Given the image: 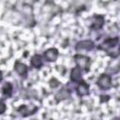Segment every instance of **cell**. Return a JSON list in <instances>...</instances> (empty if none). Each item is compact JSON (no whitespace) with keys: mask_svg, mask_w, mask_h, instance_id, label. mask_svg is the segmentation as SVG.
<instances>
[{"mask_svg":"<svg viewBox=\"0 0 120 120\" xmlns=\"http://www.w3.org/2000/svg\"><path fill=\"white\" fill-rule=\"evenodd\" d=\"M120 38L118 37H115V38H107L106 40L103 41L102 44H100V47L99 49H102L104 51H109L110 49L112 48H114L118 42H119Z\"/></svg>","mask_w":120,"mask_h":120,"instance_id":"obj_3","label":"cell"},{"mask_svg":"<svg viewBox=\"0 0 120 120\" xmlns=\"http://www.w3.org/2000/svg\"><path fill=\"white\" fill-rule=\"evenodd\" d=\"M97 83L99 88H101L103 90H107V89L111 88V86H112V78L108 74H105V73L101 74L99 76V78L98 79Z\"/></svg>","mask_w":120,"mask_h":120,"instance_id":"obj_2","label":"cell"},{"mask_svg":"<svg viewBox=\"0 0 120 120\" xmlns=\"http://www.w3.org/2000/svg\"><path fill=\"white\" fill-rule=\"evenodd\" d=\"M74 60L77 63V66L83 69L84 71H89L90 69V64H91V59L88 56L82 55V54H76L74 56Z\"/></svg>","mask_w":120,"mask_h":120,"instance_id":"obj_1","label":"cell"},{"mask_svg":"<svg viewBox=\"0 0 120 120\" xmlns=\"http://www.w3.org/2000/svg\"><path fill=\"white\" fill-rule=\"evenodd\" d=\"M2 94L4 97H10L12 94V85L10 82H6L2 87Z\"/></svg>","mask_w":120,"mask_h":120,"instance_id":"obj_12","label":"cell"},{"mask_svg":"<svg viewBox=\"0 0 120 120\" xmlns=\"http://www.w3.org/2000/svg\"><path fill=\"white\" fill-rule=\"evenodd\" d=\"M118 52H119V53H120V47H119V50H118Z\"/></svg>","mask_w":120,"mask_h":120,"instance_id":"obj_16","label":"cell"},{"mask_svg":"<svg viewBox=\"0 0 120 120\" xmlns=\"http://www.w3.org/2000/svg\"><path fill=\"white\" fill-rule=\"evenodd\" d=\"M44 57L47 61L49 62H53L57 59L58 57V51L55 48H51L48 49L47 51L44 52Z\"/></svg>","mask_w":120,"mask_h":120,"instance_id":"obj_6","label":"cell"},{"mask_svg":"<svg viewBox=\"0 0 120 120\" xmlns=\"http://www.w3.org/2000/svg\"><path fill=\"white\" fill-rule=\"evenodd\" d=\"M95 47V44L92 40H82L80 41L76 44L75 49L76 51H82V50H86V51H90Z\"/></svg>","mask_w":120,"mask_h":120,"instance_id":"obj_4","label":"cell"},{"mask_svg":"<svg viewBox=\"0 0 120 120\" xmlns=\"http://www.w3.org/2000/svg\"><path fill=\"white\" fill-rule=\"evenodd\" d=\"M104 24V17L101 15H95L92 20V24L90 26L93 30H98L100 29Z\"/></svg>","mask_w":120,"mask_h":120,"instance_id":"obj_5","label":"cell"},{"mask_svg":"<svg viewBox=\"0 0 120 120\" xmlns=\"http://www.w3.org/2000/svg\"><path fill=\"white\" fill-rule=\"evenodd\" d=\"M77 94L80 97L87 96L89 94V85L82 80V82H79V85L77 86Z\"/></svg>","mask_w":120,"mask_h":120,"instance_id":"obj_7","label":"cell"},{"mask_svg":"<svg viewBox=\"0 0 120 120\" xmlns=\"http://www.w3.org/2000/svg\"><path fill=\"white\" fill-rule=\"evenodd\" d=\"M58 85H59V82H58L55 78H52V79L50 80V86H51L52 88H55V87H57Z\"/></svg>","mask_w":120,"mask_h":120,"instance_id":"obj_14","label":"cell"},{"mask_svg":"<svg viewBox=\"0 0 120 120\" xmlns=\"http://www.w3.org/2000/svg\"><path fill=\"white\" fill-rule=\"evenodd\" d=\"M70 80L73 82H82V69L77 66L75 68H72L71 72H70Z\"/></svg>","mask_w":120,"mask_h":120,"instance_id":"obj_8","label":"cell"},{"mask_svg":"<svg viewBox=\"0 0 120 120\" xmlns=\"http://www.w3.org/2000/svg\"><path fill=\"white\" fill-rule=\"evenodd\" d=\"M69 96H70L69 91H68L67 89L63 88V89H61L60 91H58V92L55 94V100H56L57 102H59V101H61V100H64V99L69 98Z\"/></svg>","mask_w":120,"mask_h":120,"instance_id":"obj_10","label":"cell"},{"mask_svg":"<svg viewBox=\"0 0 120 120\" xmlns=\"http://www.w3.org/2000/svg\"><path fill=\"white\" fill-rule=\"evenodd\" d=\"M31 65L34 67V68H40L42 66V59H41V56L38 55V54H35L32 56L31 58Z\"/></svg>","mask_w":120,"mask_h":120,"instance_id":"obj_11","label":"cell"},{"mask_svg":"<svg viewBox=\"0 0 120 120\" xmlns=\"http://www.w3.org/2000/svg\"><path fill=\"white\" fill-rule=\"evenodd\" d=\"M18 112H19L22 116H27V115H29V114L34 113L36 111H31V110H29V109L27 108L26 105H22L20 108H18Z\"/></svg>","mask_w":120,"mask_h":120,"instance_id":"obj_13","label":"cell"},{"mask_svg":"<svg viewBox=\"0 0 120 120\" xmlns=\"http://www.w3.org/2000/svg\"><path fill=\"white\" fill-rule=\"evenodd\" d=\"M1 107H2V110H1V113H4V112H5V109H6V106H5V103L2 101V103H1Z\"/></svg>","mask_w":120,"mask_h":120,"instance_id":"obj_15","label":"cell"},{"mask_svg":"<svg viewBox=\"0 0 120 120\" xmlns=\"http://www.w3.org/2000/svg\"><path fill=\"white\" fill-rule=\"evenodd\" d=\"M14 68L20 76H25L27 74V67L22 63H20L17 61L14 65Z\"/></svg>","mask_w":120,"mask_h":120,"instance_id":"obj_9","label":"cell"}]
</instances>
